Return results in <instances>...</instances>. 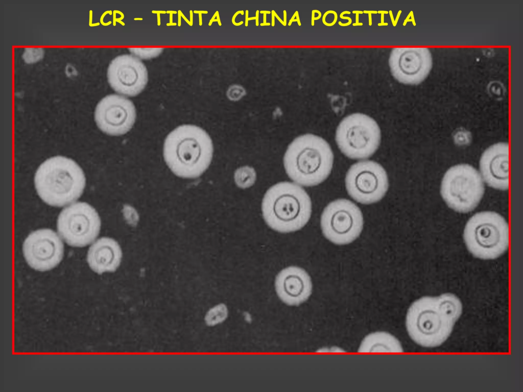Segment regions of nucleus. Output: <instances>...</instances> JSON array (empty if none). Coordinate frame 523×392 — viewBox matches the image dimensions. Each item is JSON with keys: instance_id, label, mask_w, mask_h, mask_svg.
<instances>
[{"instance_id": "25", "label": "nucleus", "mask_w": 523, "mask_h": 392, "mask_svg": "<svg viewBox=\"0 0 523 392\" xmlns=\"http://www.w3.org/2000/svg\"><path fill=\"white\" fill-rule=\"evenodd\" d=\"M256 26H258V11H256Z\"/></svg>"}, {"instance_id": "12", "label": "nucleus", "mask_w": 523, "mask_h": 392, "mask_svg": "<svg viewBox=\"0 0 523 392\" xmlns=\"http://www.w3.org/2000/svg\"><path fill=\"white\" fill-rule=\"evenodd\" d=\"M389 65L392 75L399 82L417 85L430 73L432 58L427 47H394L390 53Z\"/></svg>"}, {"instance_id": "4", "label": "nucleus", "mask_w": 523, "mask_h": 392, "mask_svg": "<svg viewBox=\"0 0 523 392\" xmlns=\"http://www.w3.org/2000/svg\"><path fill=\"white\" fill-rule=\"evenodd\" d=\"M263 217L273 230L289 233L300 230L308 222L312 202L306 191L291 182H278L266 192L262 203Z\"/></svg>"}, {"instance_id": "24", "label": "nucleus", "mask_w": 523, "mask_h": 392, "mask_svg": "<svg viewBox=\"0 0 523 392\" xmlns=\"http://www.w3.org/2000/svg\"><path fill=\"white\" fill-rule=\"evenodd\" d=\"M260 13H262L264 14V22L263 23H261L260 25L261 26H265V25L269 26V25H270V24L269 23H267L266 22V13H270V11H260Z\"/></svg>"}, {"instance_id": "18", "label": "nucleus", "mask_w": 523, "mask_h": 392, "mask_svg": "<svg viewBox=\"0 0 523 392\" xmlns=\"http://www.w3.org/2000/svg\"><path fill=\"white\" fill-rule=\"evenodd\" d=\"M122 251L120 244L109 237H102L89 248L87 260L91 269L98 274L114 272L119 267Z\"/></svg>"}, {"instance_id": "16", "label": "nucleus", "mask_w": 523, "mask_h": 392, "mask_svg": "<svg viewBox=\"0 0 523 392\" xmlns=\"http://www.w3.org/2000/svg\"><path fill=\"white\" fill-rule=\"evenodd\" d=\"M275 287L283 303L289 306H298L309 298L313 285L310 276L304 269L291 266L277 275Z\"/></svg>"}, {"instance_id": "3", "label": "nucleus", "mask_w": 523, "mask_h": 392, "mask_svg": "<svg viewBox=\"0 0 523 392\" xmlns=\"http://www.w3.org/2000/svg\"><path fill=\"white\" fill-rule=\"evenodd\" d=\"M334 159L327 141L320 136L307 133L297 136L289 144L283 162L286 174L294 183L314 186L328 177Z\"/></svg>"}, {"instance_id": "10", "label": "nucleus", "mask_w": 523, "mask_h": 392, "mask_svg": "<svg viewBox=\"0 0 523 392\" xmlns=\"http://www.w3.org/2000/svg\"><path fill=\"white\" fill-rule=\"evenodd\" d=\"M345 183L348 194L363 204L379 201L389 187L385 168L377 162L368 160L352 164L346 173Z\"/></svg>"}, {"instance_id": "13", "label": "nucleus", "mask_w": 523, "mask_h": 392, "mask_svg": "<svg viewBox=\"0 0 523 392\" xmlns=\"http://www.w3.org/2000/svg\"><path fill=\"white\" fill-rule=\"evenodd\" d=\"M136 117L133 102L118 94H109L97 104L94 118L99 129L106 134L119 136L132 128Z\"/></svg>"}, {"instance_id": "22", "label": "nucleus", "mask_w": 523, "mask_h": 392, "mask_svg": "<svg viewBox=\"0 0 523 392\" xmlns=\"http://www.w3.org/2000/svg\"><path fill=\"white\" fill-rule=\"evenodd\" d=\"M134 55L142 59H150L158 56L162 51V48H129Z\"/></svg>"}, {"instance_id": "17", "label": "nucleus", "mask_w": 523, "mask_h": 392, "mask_svg": "<svg viewBox=\"0 0 523 392\" xmlns=\"http://www.w3.org/2000/svg\"><path fill=\"white\" fill-rule=\"evenodd\" d=\"M509 144H494L482 154L480 168L483 180L493 188L506 190L509 188Z\"/></svg>"}, {"instance_id": "1", "label": "nucleus", "mask_w": 523, "mask_h": 392, "mask_svg": "<svg viewBox=\"0 0 523 392\" xmlns=\"http://www.w3.org/2000/svg\"><path fill=\"white\" fill-rule=\"evenodd\" d=\"M462 312L461 302L454 294L422 297L415 301L407 311L408 333L422 347L439 346L449 337Z\"/></svg>"}, {"instance_id": "15", "label": "nucleus", "mask_w": 523, "mask_h": 392, "mask_svg": "<svg viewBox=\"0 0 523 392\" xmlns=\"http://www.w3.org/2000/svg\"><path fill=\"white\" fill-rule=\"evenodd\" d=\"M107 76L115 91L129 96L140 93L148 80L145 65L137 57L128 54L114 58L108 66Z\"/></svg>"}, {"instance_id": "19", "label": "nucleus", "mask_w": 523, "mask_h": 392, "mask_svg": "<svg viewBox=\"0 0 523 392\" xmlns=\"http://www.w3.org/2000/svg\"><path fill=\"white\" fill-rule=\"evenodd\" d=\"M360 353H401L403 352L399 340L393 335L385 331H376L367 335L359 347Z\"/></svg>"}, {"instance_id": "2", "label": "nucleus", "mask_w": 523, "mask_h": 392, "mask_svg": "<svg viewBox=\"0 0 523 392\" xmlns=\"http://www.w3.org/2000/svg\"><path fill=\"white\" fill-rule=\"evenodd\" d=\"M213 147L208 134L193 125L180 126L167 136L163 149L164 160L172 172L183 178L200 177L209 167Z\"/></svg>"}, {"instance_id": "8", "label": "nucleus", "mask_w": 523, "mask_h": 392, "mask_svg": "<svg viewBox=\"0 0 523 392\" xmlns=\"http://www.w3.org/2000/svg\"><path fill=\"white\" fill-rule=\"evenodd\" d=\"M484 185L480 174L467 164L449 168L442 179L440 193L446 205L460 213L473 210L484 193Z\"/></svg>"}, {"instance_id": "5", "label": "nucleus", "mask_w": 523, "mask_h": 392, "mask_svg": "<svg viewBox=\"0 0 523 392\" xmlns=\"http://www.w3.org/2000/svg\"><path fill=\"white\" fill-rule=\"evenodd\" d=\"M39 197L47 204L62 207L76 201L82 194L86 179L74 160L57 156L44 161L34 177Z\"/></svg>"}, {"instance_id": "7", "label": "nucleus", "mask_w": 523, "mask_h": 392, "mask_svg": "<svg viewBox=\"0 0 523 392\" xmlns=\"http://www.w3.org/2000/svg\"><path fill=\"white\" fill-rule=\"evenodd\" d=\"M341 152L352 159H365L372 156L381 141V131L376 121L369 116L354 113L343 118L335 134Z\"/></svg>"}, {"instance_id": "14", "label": "nucleus", "mask_w": 523, "mask_h": 392, "mask_svg": "<svg viewBox=\"0 0 523 392\" xmlns=\"http://www.w3.org/2000/svg\"><path fill=\"white\" fill-rule=\"evenodd\" d=\"M63 244L59 236L49 229L32 232L23 244V253L28 264L39 271L50 270L57 266L63 255Z\"/></svg>"}, {"instance_id": "9", "label": "nucleus", "mask_w": 523, "mask_h": 392, "mask_svg": "<svg viewBox=\"0 0 523 392\" xmlns=\"http://www.w3.org/2000/svg\"><path fill=\"white\" fill-rule=\"evenodd\" d=\"M321 227L324 236L331 242L347 244L355 240L363 227V217L352 202L339 199L329 203L321 216Z\"/></svg>"}, {"instance_id": "20", "label": "nucleus", "mask_w": 523, "mask_h": 392, "mask_svg": "<svg viewBox=\"0 0 523 392\" xmlns=\"http://www.w3.org/2000/svg\"><path fill=\"white\" fill-rule=\"evenodd\" d=\"M228 313V309L225 304H218L209 309L206 313L205 323L208 326L220 324L226 319Z\"/></svg>"}, {"instance_id": "21", "label": "nucleus", "mask_w": 523, "mask_h": 392, "mask_svg": "<svg viewBox=\"0 0 523 392\" xmlns=\"http://www.w3.org/2000/svg\"><path fill=\"white\" fill-rule=\"evenodd\" d=\"M234 178L235 182L239 187L247 188L254 183L256 173L252 167L244 166L239 168L235 171Z\"/></svg>"}, {"instance_id": "6", "label": "nucleus", "mask_w": 523, "mask_h": 392, "mask_svg": "<svg viewBox=\"0 0 523 392\" xmlns=\"http://www.w3.org/2000/svg\"><path fill=\"white\" fill-rule=\"evenodd\" d=\"M463 239L474 257L484 260L496 259L508 249V224L496 212H478L466 223Z\"/></svg>"}, {"instance_id": "23", "label": "nucleus", "mask_w": 523, "mask_h": 392, "mask_svg": "<svg viewBox=\"0 0 523 392\" xmlns=\"http://www.w3.org/2000/svg\"><path fill=\"white\" fill-rule=\"evenodd\" d=\"M43 54L42 48H26L23 54V58L27 63H33L39 60L42 57Z\"/></svg>"}, {"instance_id": "11", "label": "nucleus", "mask_w": 523, "mask_h": 392, "mask_svg": "<svg viewBox=\"0 0 523 392\" xmlns=\"http://www.w3.org/2000/svg\"><path fill=\"white\" fill-rule=\"evenodd\" d=\"M57 230L69 246L83 247L99 235L101 220L96 210L85 202H78L63 209L57 220Z\"/></svg>"}]
</instances>
